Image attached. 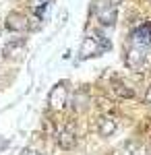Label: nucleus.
<instances>
[{"instance_id": "nucleus-1", "label": "nucleus", "mask_w": 151, "mask_h": 155, "mask_svg": "<svg viewBox=\"0 0 151 155\" xmlns=\"http://www.w3.org/2000/svg\"><path fill=\"white\" fill-rule=\"evenodd\" d=\"M93 15L106 27L116 23V6L112 4V0H93Z\"/></svg>"}, {"instance_id": "nucleus-2", "label": "nucleus", "mask_w": 151, "mask_h": 155, "mask_svg": "<svg viewBox=\"0 0 151 155\" xmlns=\"http://www.w3.org/2000/svg\"><path fill=\"white\" fill-rule=\"evenodd\" d=\"M145 60H147V48H143V46H135L133 44V48L130 52L126 54V64L130 68H141L143 64H145Z\"/></svg>"}, {"instance_id": "nucleus-3", "label": "nucleus", "mask_w": 151, "mask_h": 155, "mask_svg": "<svg viewBox=\"0 0 151 155\" xmlns=\"http://www.w3.org/2000/svg\"><path fill=\"white\" fill-rule=\"evenodd\" d=\"M23 50H25V39L23 37H11V39L4 44L2 54H4V58H19Z\"/></svg>"}, {"instance_id": "nucleus-4", "label": "nucleus", "mask_w": 151, "mask_h": 155, "mask_svg": "<svg viewBox=\"0 0 151 155\" xmlns=\"http://www.w3.org/2000/svg\"><path fill=\"white\" fill-rule=\"evenodd\" d=\"M66 99H69V93H66L64 85H56L50 91V107H54V110H62L66 106Z\"/></svg>"}, {"instance_id": "nucleus-5", "label": "nucleus", "mask_w": 151, "mask_h": 155, "mask_svg": "<svg viewBox=\"0 0 151 155\" xmlns=\"http://www.w3.org/2000/svg\"><path fill=\"white\" fill-rule=\"evenodd\" d=\"M6 29H11L15 33H25V31L29 29V23H27V19H25L23 15L11 12V15L6 17Z\"/></svg>"}, {"instance_id": "nucleus-6", "label": "nucleus", "mask_w": 151, "mask_h": 155, "mask_svg": "<svg viewBox=\"0 0 151 155\" xmlns=\"http://www.w3.org/2000/svg\"><path fill=\"white\" fill-rule=\"evenodd\" d=\"M133 44L135 46H143V48H149L151 46V25H141L139 29H135Z\"/></svg>"}, {"instance_id": "nucleus-7", "label": "nucleus", "mask_w": 151, "mask_h": 155, "mask_svg": "<svg viewBox=\"0 0 151 155\" xmlns=\"http://www.w3.org/2000/svg\"><path fill=\"white\" fill-rule=\"evenodd\" d=\"M99 52V41L95 39V37H85L83 39V44H81V60L85 58H91V56H95Z\"/></svg>"}, {"instance_id": "nucleus-8", "label": "nucleus", "mask_w": 151, "mask_h": 155, "mask_svg": "<svg viewBox=\"0 0 151 155\" xmlns=\"http://www.w3.org/2000/svg\"><path fill=\"white\" fill-rule=\"evenodd\" d=\"M116 128H118V124H116V120H112V118H102V122H99V134L102 137H112L116 132Z\"/></svg>"}, {"instance_id": "nucleus-9", "label": "nucleus", "mask_w": 151, "mask_h": 155, "mask_svg": "<svg viewBox=\"0 0 151 155\" xmlns=\"http://www.w3.org/2000/svg\"><path fill=\"white\" fill-rule=\"evenodd\" d=\"M77 143V139H75V132L72 130H62L58 134V145L62 149H72Z\"/></svg>"}, {"instance_id": "nucleus-10", "label": "nucleus", "mask_w": 151, "mask_h": 155, "mask_svg": "<svg viewBox=\"0 0 151 155\" xmlns=\"http://www.w3.org/2000/svg\"><path fill=\"white\" fill-rule=\"evenodd\" d=\"M116 93H118V95H122V97H133V91L124 89L122 85H120V87H116Z\"/></svg>"}, {"instance_id": "nucleus-11", "label": "nucleus", "mask_w": 151, "mask_h": 155, "mask_svg": "<svg viewBox=\"0 0 151 155\" xmlns=\"http://www.w3.org/2000/svg\"><path fill=\"white\" fill-rule=\"evenodd\" d=\"M48 0H31V4H33V8H39V6H46Z\"/></svg>"}, {"instance_id": "nucleus-12", "label": "nucleus", "mask_w": 151, "mask_h": 155, "mask_svg": "<svg viewBox=\"0 0 151 155\" xmlns=\"http://www.w3.org/2000/svg\"><path fill=\"white\" fill-rule=\"evenodd\" d=\"M23 155H39V153H37V151H33V149H25Z\"/></svg>"}, {"instance_id": "nucleus-13", "label": "nucleus", "mask_w": 151, "mask_h": 155, "mask_svg": "<svg viewBox=\"0 0 151 155\" xmlns=\"http://www.w3.org/2000/svg\"><path fill=\"white\" fill-rule=\"evenodd\" d=\"M145 104H151V87H149V91H147V95H145Z\"/></svg>"}, {"instance_id": "nucleus-14", "label": "nucleus", "mask_w": 151, "mask_h": 155, "mask_svg": "<svg viewBox=\"0 0 151 155\" xmlns=\"http://www.w3.org/2000/svg\"><path fill=\"white\" fill-rule=\"evenodd\" d=\"M112 4H114V6H118V4H122V0H112Z\"/></svg>"}]
</instances>
